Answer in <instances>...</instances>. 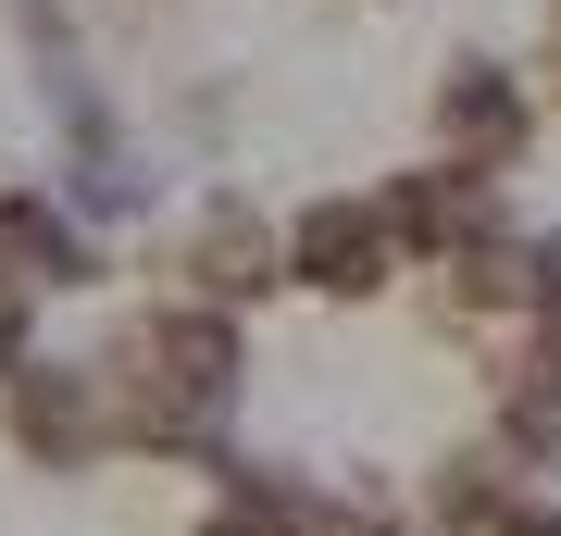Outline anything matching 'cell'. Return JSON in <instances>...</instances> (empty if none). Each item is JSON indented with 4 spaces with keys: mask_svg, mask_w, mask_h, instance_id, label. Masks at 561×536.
<instances>
[{
    "mask_svg": "<svg viewBox=\"0 0 561 536\" xmlns=\"http://www.w3.org/2000/svg\"><path fill=\"white\" fill-rule=\"evenodd\" d=\"M0 424H13V449L38 461V475H88V461H101V437H113V412H101V375H62V362L13 375Z\"/></svg>",
    "mask_w": 561,
    "mask_h": 536,
    "instance_id": "cell-1",
    "label": "cell"
},
{
    "mask_svg": "<svg viewBox=\"0 0 561 536\" xmlns=\"http://www.w3.org/2000/svg\"><path fill=\"white\" fill-rule=\"evenodd\" d=\"M287 262H300V287H324V299H375V287H387V213L324 199L300 238H287Z\"/></svg>",
    "mask_w": 561,
    "mask_h": 536,
    "instance_id": "cell-2",
    "label": "cell"
},
{
    "mask_svg": "<svg viewBox=\"0 0 561 536\" xmlns=\"http://www.w3.org/2000/svg\"><path fill=\"white\" fill-rule=\"evenodd\" d=\"M262 262H275V250H262V225L238 213V199H225V213H201V287L250 299V287H262Z\"/></svg>",
    "mask_w": 561,
    "mask_h": 536,
    "instance_id": "cell-3",
    "label": "cell"
},
{
    "mask_svg": "<svg viewBox=\"0 0 561 536\" xmlns=\"http://www.w3.org/2000/svg\"><path fill=\"white\" fill-rule=\"evenodd\" d=\"M449 125H461L474 150H512V138H524V100H500V88H449Z\"/></svg>",
    "mask_w": 561,
    "mask_h": 536,
    "instance_id": "cell-4",
    "label": "cell"
},
{
    "mask_svg": "<svg viewBox=\"0 0 561 536\" xmlns=\"http://www.w3.org/2000/svg\"><path fill=\"white\" fill-rule=\"evenodd\" d=\"M486 536H561V512H549V499H512V512L486 524Z\"/></svg>",
    "mask_w": 561,
    "mask_h": 536,
    "instance_id": "cell-5",
    "label": "cell"
},
{
    "mask_svg": "<svg viewBox=\"0 0 561 536\" xmlns=\"http://www.w3.org/2000/svg\"><path fill=\"white\" fill-rule=\"evenodd\" d=\"M13 362H25V299L0 287V375H13Z\"/></svg>",
    "mask_w": 561,
    "mask_h": 536,
    "instance_id": "cell-6",
    "label": "cell"
},
{
    "mask_svg": "<svg viewBox=\"0 0 561 536\" xmlns=\"http://www.w3.org/2000/svg\"><path fill=\"white\" fill-rule=\"evenodd\" d=\"M187 536H262V524H238V512H213V524H187Z\"/></svg>",
    "mask_w": 561,
    "mask_h": 536,
    "instance_id": "cell-7",
    "label": "cell"
}]
</instances>
